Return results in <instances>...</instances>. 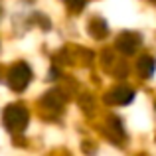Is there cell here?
I'll return each instance as SVG.
<instances>
[{"label":"cell","instance_id":"cell-6","mask_svg":"<svg viewBox=\"0 0 156 156\" xmlns=\"http://www.w3.org/2000/svg\"><path fill=\"white\" fill-rule=\"evenodd\" d=\"M154 69H156V61L150 55H142L138 59V73H140L144 79H150L154 75Z\"/></svg>","mask_w":156,"mask_h":156},{"label":"cell","instance_id":"cell-4","mask_svg":"<svg viewBox=\"0 0 156 156\" xmlns=\"http://www.w3.org/2000/svg\"><path fill=\"white\" fill-rule=\"evenodd\" d=\"M134 99V91L130 87H117L105 97V103H113V105H129Z\"/></svg>","mask_w":156,"mask_h":156},{"label":"cell","instance_id":"cell-8","mask_svg":"<svg viewBox=\"0 0 156 156\" xmlns=\"http://www.w3.org/2000/svg\"><path fill=\"white\" fill-rule=\"evenodd\" d=\"M65 4H69L71 8H75V10H79V8L85 6V0H63Z\"/></svg>","mask_w":156,"mask_h":156},{"label":"cell","instance_id":"cell-3","mask_svg":"<svg viewBox=\"0 0 156 156\" xmlns=\"http://www.w3.org/2000/svg\"><path fill=\"white\" fill-rule=\"evenodd\" d=\"M138 44H140V38L133 32H122L121 36L117 38V50L122 51L125 55H130V53L136 51Z\"/></svg>","mask_w":156,"mask_h":156},{"label":"cell","instance_id":"cell-7","mask_svg":"<svg viewBox=\"0 0 156 156\" xmlns=\"http://www.w3.org/2000/svg\"><path fill=\"white\" fill-rule=\"evenodd\" d=\"M42 103L51 107V109H61V107H63V97H61L59 91H50L48 95H44Z\"/></svg>","mask_w":156,"mask_h":156},{"label":"cell","instance_id":"cell-1","mask_svg":"<svg viewBox=\"0 0 156 156\" xmlns=\"http://www.w3.org/2000/svg\"><path fill=\"white\" fill-rule=\"evenodd\" d=\"M28 121H30V115L22 105H8L4 109V125L12 133H22L28 126Z\"/></svg>","mask_w":156,"mask_h":156},{"label":"cell","instance_id":"cell-2","mask_svg":"<svg viewBox=\"0 0 156 156\" xmlns=\"http://www.w3.org/2000/svg\"><path fill=\"white\" fill-rule=\"evenodd\" d=\"M32 79V69L26 63H16L8 71V85L12 91H24Z\"/></svg>","mask_w":156,"mask_h":156},{"label":"cell","instance_id":"cell-5","mask_svg":"<svg viewBox=\"0 0 156 156\" xmlns=\"http://www.w3.org/2000/svg\"><path fill=\"white\" fill-rule=\"evenodd\" d=\"M89 34L93 36L95 40H103L107 34H109V26L103 18H93L89 22Z\"/></svg>","mask_w":156,"mask_h":156},{"label":"cell","instance_id":"cell-9","mask_svg":"<svg viewBox=\"0 0 156 156\" xmlns=\"http://www.w3.org/2000/svg\"><path fill=\"white\" fill-rule=\"evenodd\" d=\"M55 77H57V69H51L50 71V79H55Z\"/></svg>","mask_w":156,"mask_h":156}]
</instances>
